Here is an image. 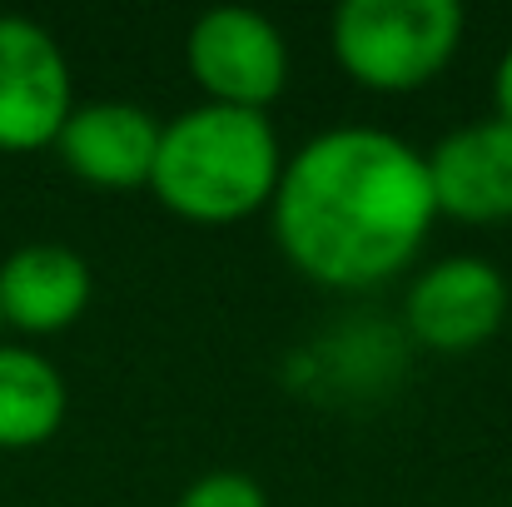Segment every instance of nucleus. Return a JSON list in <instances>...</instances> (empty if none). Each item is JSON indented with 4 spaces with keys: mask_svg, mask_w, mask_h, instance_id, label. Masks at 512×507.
Listing matches in <instances>:
<instances>
[{
    "mask_svg": "<svg viewBox=\"0 0 512 507\" xmlns=\"http://www.w3.org/2000/svg\"><path fill=\"white\" fill-rule=\"evenodd\" d=\"M0 329H5V324H0Z\"/></svg>",
    "mask_w": 512,
    "mask_h": 507,
    "instance_id": "13",
    "label": "nucleus"
},
{
    "mask_svg": "<svg viewBox=\"0 0 512 507\" xmlns=\"http://www.w3.org/2000/svg\"><path fill=\"white\" fill-rule=\"evenodd\" d=\"M50 150L90 189H140L155 169L160 120L135 100H90L70 110Z\"/></svg>",
    "mask_w": 512,
    "mask_h": 507,
    "instance_id": "7",
    "label": "nucleus"
},
{
    "mask_svg": "<svg viewBox=\"0 0 512 507\" xmlns=\"http://www.w3.org/2000/svg\"><path fill=\"white\" fill-rule=\"evenodd\" d=\"M284 174V145L269 115L194 105L160 120V150L150 169L155 199L189 224H239L269 209Z\"/></svg>",
    "mask_w": 512,
    "mask_h": 507,
    "instance_id": "2",
    "label": "nucleus"
},
{
    "mask_svg": "<svg viewBox=\"0 0 512 507\" xmlns=\"http://www.w3.org/2000/svg\"><path fill=\"white\" fill-rule=\"evenodd\" d=\"M75 110V75L60 40L30 15H0V150H50Z\"/></svg>",
    "mask_w": 512,
    "mask_h": 507,
    "instance_id": "5",
    "label": "nucleus"
},
{
    "mask_svg": "<svg viewBox=\"0 0 512 507\" xmlns=\"http://www.w3.org/2000/svg\"><path fill=\"white\" fill-rule=\"evenodd\" d=\"M463 45L458 0H343L329 20L339 70L373 95L433 85Z\"/></svg>",
    "mask_w": 512,
    "mask_h": 507,
    "instance_id": "3",
    "label": "nucleus"
},
{
    "mask_svg": "<svg viewBox=\"0 0 512 507\" xmlns=\"http://www.w3.org/2000/svg\"><path fill=\"white\" fill-rule=\"evenodd\" d=\"M493 115L512 125V40L508 50L498 55V70H493Z\"/></svg>",
    "mask_w": 512,
    "mask_h": 507,
    "instance_id": "12",
    "label": "nucleus"
},
{
    "mask_svg": "<svg viewBox=\"0 0 512 507\" xmlns=\"http://www.w3.org/2000/svg\"><path fill=\"white\" fill-rule=\"evenodd\" d=\"M508 279L478 254H453L428 264L403 294V324L433 353H468L503 329Z\"/></svg>",
    "mask_w": 512,
    "mask_h": 507,
    "instance_id": "6",
    "label": "nucleus"
},
{
    "mask_svg": "<svg viewBox=\"0 0 512 507\" xmlns=\"http://www.w3.org/2000/svg\"><path fill=\"white\" fill-rule=\"evenodd\" d=\"M284 259L324 289H378L398 279L433 219L428 155L403 135L339 125L284 155L269 199Z\"/></svg>",
    "mask_w": 512,
    "mask_h": 507,
    "instance_id": "1",
    "label": "nucleus"
},
{
    "mask_svg": "<svg viewBox=\"0 0 512 507\" xmlns=\"http://www.w3.org/2000/svg\"><path fill=\"white\" fill-rule=\"evenodd\" d=\"M174 507H269V493L249 478V473H234V468H219V473H204L194 478Z\"/></svg>",
    "mask_w": 512,
    "mask_h": 507,
    "instance_id": "11",
    "label": "nucleus"
},
{
    "mask_svg": "<svg viewBox=\"0 0 512 507\" xmlns=\"http://www.w3.org/2000/svg\"><path fill=\"white\" fill-rule=\"evenodd\" d=\"M65 413H70V388L60 368L25 343H0V448L25 453L50 443Z\"/></svg>",
    "mask_w": 512,
    "mask_h": 507,
    "instance_id": "10",
    "label": "nucleus"
},
{
    "mask_svg": "<svg viewBox=\"0 0 512 507\" xmlns=\"http://www.w3.org/2000/svg\"><path fill=\"white\" fill-rule=\"evenodd\" d=\"M90 289V264L70 244H20L0 259V324L30 338L65 334L90 309Z\"/></svg>",
    "mask_w": 512,
    "mask_h": 507,
    "instance_id": "9",
    "label": "nucleus"
},
{
    "mask_svg": "<svg viewBox=\"0 0 512 507\" xmlns=\"http://www.w3.org/2000/svg\"><path fill=\"white\" fill-rule=\"evenodd\" d=\"M428 184L438 214L458 224L512 219V125L488 115L443 135L428 150Z\"/></svg>",
    "mask_w": 512,
    "mask_h": 507,
    "instance_id": "8",
    "label": "nucleus"
},
{
    "mask_svg": "<svg viewBox=\"0 0 512 507\" xmlns=\"http://www.w3.org/2000/svg\"><path fill=\"white\" fill-rule=\"evenodd\" d=\"M184 65L209 105L264 115L289 85V40L269 15L219 5L189 25Z\"/></svg>",
    "mask_w": 512,
    "mask_h": 507,
    "instance_id": "4",
    "label": "nucleus"
}]
</instances>
